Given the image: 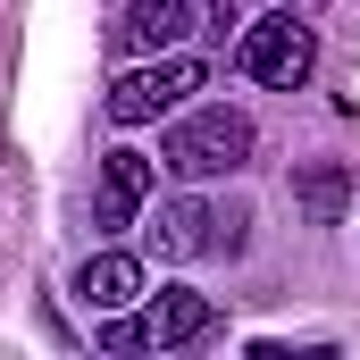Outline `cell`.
<instances>
[{
    "mask_svg": "<svg viewBox=\"0 0 360 360\" xmlns=\"http://www.w3.org/2000/svg\"><path fill=\"white\" fill-rule=\"evenodd\" d=\"M143 293V260L134 252H92L84 269H76V302L84 310H126Z\"/></svg>",
    "mask_w": 360,
    "mask_h": 360,
    "instance_id": "cell-8",
    "label": "cell"
},
{
    "mask_svg": "<svg viewBox=\"0 0 360 360\" xmlns=\"http://www.w3.org/2000/svg\"><path fill=\"white\" fill-rule=\"evenodd\" d=\"M151 252L160 260H201V252H218V210L210 201H160V218H151Z\"/></svg>",
    "mask_w": 360,
    "mask_h": 360,
    "instance_id": "cell-6",
    "label": "cell"
},
{
    "mask_svg": "<svg viewBox=\"0 0 360 360\" xmlns=\"http://www.w3.org/2000/svg\"><path fill=\"white\" fill-rule=\"evenodd\" d=\"M143 201H151V160H143L134 143H117V151L101 160V201H92V226H101V235H126V226L143 218Z\"/></svg>",
    "mask_w": 360,
    "mask_h": 360,
    "instance_id": "cell-4",
    "label": "cell"
},
{
    "mask_svg": "<svg viewBox=\"0 0 360 360\" xmlns=\"http://www.w3.org/2000/svg\"><path fill=\"white\" fill-rule=\"evenodd\" d=\"M293 210H302L310 226H344V210H352V168H344V160H310V168L293 176Z\"/></svg>",
    "mask_w": 360,
    "mask_h": 360,
    "instance_id": "cell-9",
    "label": "cell"
},
{
    "mask_svg": "<svg viewBox=\"0 0 360 360\" xmlns=\"http://www.w3.org/2000/svg\"><path fill=\"white\" fill-rule=\"evenodd\" d=\"M210 84V68L201 59H184V51H160L151 68H126L117 84H109V126H151V117H168V109H184L193 92Z\"/></svg>",
    "mask_w": 360,
    "mask_h": 360,
    "instance_id": "cell-2",
    "label": "cell"
},
{
    "mask_svg": "<svg viewBox=\"0 0 360 360\" xmlns=\"http://www.w3.org/2000/svg\"><path fill=\"white\" fill-rule=\"evenodd\" d=\"M101 344H109V352H143L151 335H143V319H109V327H101Z\"/></svg>",
    "mask_w": 360,
    "mask_h": 360,
    "instance_id": "cell-10",
    "label": "cell"
},
{
    "mask_svg": "<svg viewBox=\"0 0 360 360\" xmlns=\"http://www.w3.org/2000/svg\"><path fill=\"white\" fill-rule=\"evenodd\" d=\"M252 117L243 109H226V101H210V109H193V117H176L168 126V143H160V168L184 184H210V176H235L243 160H252Z\"/></svg>",
    "mask_w": 360,
    "mask_h": 360,
    "instance_id": "cell-1",
    "label": "cell"
},
{
    "mask_svg": "<svg viewBox=\"0 0 360 360\" xmlns=\"http://www.w3.org/2000/svg\"><path fill=\"white\" fill-rule=\"evenodd\" d=\"M285 8H302V17H310V8H327V0H285Z\"/></svg>",
    "mask_w": 360,
    "mask_h": 360,
    "instance_id": "cell-11",
    "label": "cell"
},
{
    "mask_svg": "<svg viewBox=\"0 0 360 360\" xmlns=\"http://www.w3.org/2000/svg\"><path fill=\"white\" fill-rule=\"evenodd\" d=\"M235 59H243L252 84L293 92V84H310V68H319V34L302 25V8H276V17H260V25H243Z\"/></svg>",
    "mask_w": 360,
    "mask_h": 360,
    "instance_id": "cell-3",
    "label": "cell"
},
{
    "mask_svg": "<svg viewBox=\"0 0 360 360\" xmlns=\"http://www.w3.org/2000/svg\"><path fill=\"white\" fill-rule=\"evenodd\" d=\"M210 327H218V310H210V293H193V285H160V293H151V310H143V335H151V352L201 344Z\"/></svg>",
    "mask_w": 360,
    "mask_h": 360,
    "instance_id": "cell-5",
    "label": "cell"
},
{
    "mask_svg": "<svg viewBox=\"0 0 360 360\" xmlns=\"http://www.w3.org/2000/svg\"><path fill=\"white\" fill-rule=\"evenodd\" d=\"M184 34H193V0H126V25H117V42L126 51H176Z\"/></svg>",
    "mask_w": 360,
    "mask_h": 360,
    "instance_id": "cell-7",
    "label": "cell"
}]
</instances>
